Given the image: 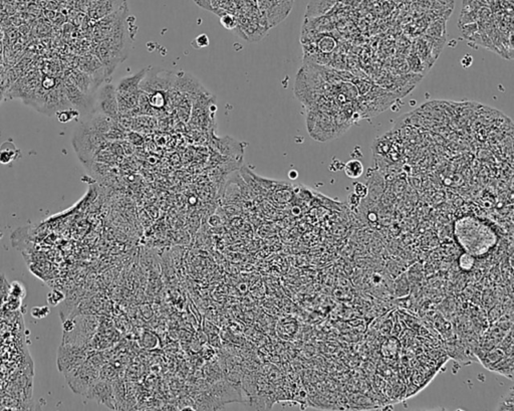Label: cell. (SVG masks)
<instances>
[{"mask_svg":"<svg viewBox=\"0 0 514 411\" xmlns=\"http://www.w3.org/2000/svg\"><path fill=\"white\" fill-rule=\"evenodd\" d=\"M455 238L465 252L474 258H479L487 253L497 242V237L490 227L477 219L467 218L457 221L455 225Z\"/></svg>","mask_w":514,"mask_h":411,"instance_id":"1","label":"cell"},{"mask_svg":"<svg viewBox=\"0 0 514 411\" xmlns=\"http://www.w3.org/2000/svg\"><path fill=\"white\" fill-rule=\"evenodd\" d=\"M131 43L132 38L126 28L107 38V40L96 42L93 54H95L105 66L109 77L118 64L123 63L127 58Z\"/></svg>","mask_w":514,"mask_h":411,"instance_id":"2","label":"cell"},{"mask_svg":"<svg viewBox=\"0 0 514 411\" xmlns=\"http://www.w3.org/2000/svg\"><path fill=\"white\" fill-rule=\"evenodd\" d=\"M71 143L78 159L86 166L93 162L95 156L109 146V141L103 135L92 130L84 122L75 128Z\"/></svg>","mask_w":514,"mask_h":411,"instance_id":"3","label":"cell"},{"mask_svg":"<svg viewBox=\"0 0 514 411\" xmlns=\"http://www.w3.org/2000/svg\"><path fill=\"white\" fill-rule=\"evenodd\" d=\"M294 0H256L261 22L269 29L274 27L289 15Z\"/></svg>","mask_w":514,"mask_h":411,"instance_id":"4","label":"cell"},{"mask_svg":"<svg viewBox=\"0 0 514 411\" xmlns=\"http://www.w3.org/2000/svg\"><path fill=\"white\" fill-rule=\"evenodd\" d=\"M100 370L95 364L85 361L65 375L74 393L86 395L93 384L100 379Z\"/></svg>","mask_w":514,"mask_h":411,"instance_id":"5","label":"cell"},{"mask_svg":"<svg viewBox=\"0 0 514 411\" xmlns=\"http://www.w3.org/2000/svg\"><path fill=\"white\" fill-rule=\"evenodd\" d=\"M129 18L128 5L118 11L95 22L93 30V36L95 42H101L113 36L114 34L126 28V23Z\"/></svg>","mask_w":514,"mask_h":411,"instance_id":"6","label":"cell"},{"mask_svg":"<svg viewBox=\"0 0 514 411\" xmlns=\"http://www.w3.org/2000/svg\"><path fill=\"white\" fill-rule=\"evenodd\" d=\"M176 74L165 70L148 69L140 84V90L146 94L167 93L174 88Z\"/></svg>","mask_w":514,"mask_h":411,"instance_id":"7","label":"cell"},{"mask_svg":"<svg viewBox=\"0 0 514 411\" xmlns=\"http://www.w3.org/2000/svg\"><path fill=\"white\" fill-rule=\"evenodd\" d=\"M96 112L104 114L116 120L118 116V106L117 99L116 87L107 83L104 85L96 96Z\"/></svg>","mask_w":514,"mask_h":411,"instance_id":"8","label":"cell"},{"mask_svg":"<svg viewBox=\"0 0 514 411\" xmlns=\"http://www.w3.org/2000/svg\"><path fill=\"white\" fill-rule=\"evenodd\" d=\"M86 395L97 403H101L110 409H117V398L113 384L107 380L100 378L88 390Z\"/></svg>","mask_w":514,"mask_h":411,"instance_id":"9","label":"cell"},{"mask_svg":"<svg viewBox=\"0 0 514 411\" xmlns=\"http://www.w3.org/2000/svg\"><path fill=\"white\" fill-rule=\"evenodd\" d=\"M127 0H92L87 6L88 16L95 23L127 6Z\"/></svg>","mask_w":514,"mask_h":411,"instance_id":"10","label":"cell"},{"mask_svg":"<svg viewBox=\"0 0 514 411\" xmlns=\"http://www.w3.org/2000/svg\"><path fill=\"white\" fill-rule=\"evenodd\" d=\"M64 88L68 100L73 109L77 110L81 115L91 113L93 109V97L86 95L67 79L64 80Z\"/></svg>","mask_w":514,"mask_h":411,"instance_id":"11","label":"cell"},{"mask_svg":"<svg viewBox=\"0 0 514 411\" xmlns=\"http://www.w3.org/2000/svg\"><path fill=\"white\" fill-rule=\"evenodd\" d=\"M77 69L90 74L100 86L109 77L105 66L93 53H88L82 56L78 61Z\"/></svg>","mask_w":514,"mask_h":411,"instance_id":"12","label":"cell"},{"mask_svg":"<svg viewBox=\"0 0 514 411\" xmlns=\"http://www.w3.org/2000/svg\"><path fill=\"white\" fill-rule=\"evenodd\" d=\"M41 81L42 77L37 74H28L25 77H23V79L18 80L15 86L10 90L11 94H14L12 97H22L24 100V103H26L35 92Z\"/></svg>","mask_w":514,"mask_h":411,"instance_id":"13","label":"cell"},{"mask_svg":"<svg viewBox=\"0 0 514 411\" xmlns=\"http://www.w3.org/2000/svg\"><path fill=\"white\" fill-rule=\"evenodd\" d=\"M66 79L69 80L71 84H73L77 89H80L83 93L92 97H93L94 93L96 92L98 87H100V85H98L90 74L80 71L78 69L72 70Z\"/></svg>","mask_w":514,"mask_h":411,"instance_id":"14","label":"cell"},{"mask_svg":"<svg viewBox=\"0 0 514 411\" xmlns=\"http://www.w3.org/2000/svg\"><path fill=\"white\" fill-rule=\"evenodd\" d=\"M148 69H143L138 72L137 73L123 77V79L118 82L117 86L116 87L117 94L121 95H127V94H138L140 93V84L144 76L147 73Z\"/></svg>","mask_w":514,"mask_h":411,"instance_id":"15","label":"cell"},{"mask_svg":"<svg viewBox=\"0 0 514 411\" xmlns=\"http://www.w3.org/2000/svg\"><path fill=\"white\" fill-rule=\"evenodd\" d=\"M84 123L92 130L100 133L101 135L106 137L109 134V132L112 130V128L114 127L116 120L110 118V117L104 114L95 112L88 121Z\"/></svg>","mask_w":514,"mask_h":411,"instance_id":"16","label":"cell"},{"mask_svg":"<svg viewBox=\"0 0 514 411\" xmlns=\"http://www.w3.org/2000/svg\"><path fill=\"white\" fill-rule=\"evenodd\" d=\"M174 88L180 90V92H186V93H193L195 92L196 94H198V91H199V88H201V86L198 84V82H197L194 77L192 75H190V73L188 74H176V80H175V84H174Z\"/></svg>","mask_w":514,"mask_h":411,"instance_id":"17","label":"cell"},{"mask_svg":"<svg viewBox=\"0 0 514 411\" xmlns=\"http://www.w3.org/2000/svg\"><path fill=\"white\" fill-rule=\"evenodd\" d=\"M21 157V151L12 141H5L0 146V163L10 164Z\"/></svg>","mask_w":514,"mask_h":411,"instance_id":"18","label":"cell"},{"mask_svg":"<svg viewBox=\"0 0 514 411\" xmlns=\"http://www.w3.org/2000/svg\"><path fill=\"white\" fill-rule=\"evenodd\" d=\"M489 371L496 372V373L503 375L510 380L513 379V353L506 354L502 359H500L496 364H494Z\"/></svg>","mask_w":514,"mask_h":411,"instance_id":"19","label":"cell"},{"mask_svg":"<svg viewBox=\"0 0 514 411\" xmlns=\"http://www.w3.org/2000/svg\"><path fill=\"white\" fill-rule=\"evenodd\" d=\"M505 355H506V353L501 348H499L498 346H495L494 348H492L491 350H489L488 352H486V353L480 358V361H481L482 365L486 369L489 370L494 364H496Z\"/></svg>","mask_w":514,"mask_h":411,"instance_id":"20","label":"cell"},{"mask_svg":"<svg viewBox=\"0 0 514 411\" xmlns=\"http://www.w3.org/2000/svg\"><path fill=\"white\" fill-rule=\"evenodd\" d=\"M345 173L350 179H358L364 174L365 167L363 163L360 160L352 159L346 163L345 165Z\"/></svg>","mask_w":514,"mask_h":411,"instance_id":"21","label":"cell"},{"mask_svg":"<svg viewBox=\"0 0 514 411\" xmlns=\"http://www.w3.org/2000/svg\"><path fill=\"white\" fill-rule=\"evenodd\" d=\"M55 115H56V119L59 123H69L70 121L77 119L78 117L81 116L80 112L73 108L59 110L55 113Z\"/></svg>","mask_w":514,"mask_h":411,"instance_id":"22","label":"cell"},{"mask_svg":"<svg viewBox=\"0 0 514 411\" xmlns=\"http://www.w3.org/2000/svg\"><path fill=\"white\" fill-rule=\"evenodd\" d=\"M497 410H514V390L512 388L500 400Z\"/></svg>","mask_w":514,"mask_h":411,"instance_id":"23","label":"cell"},{"mask_svg":"<svg viewBox=\"0 0 514 411\" xmlns=\"http://www.w3.org/2000/svg\"><path fill=\"white\" fill-rule=\"evenodd\" d=\"M220 24L226 29H236L237 25H238V18H237L235 14L226 13L220 16Z\"/></svg>","mask_w":514,"mask_h":411,"instance_id":"24","label":"cell"},{"mask_svg":"<svg viewBox=\"0 0 514 411\" xmlns=\"http://www.w3.org/2000/svg\"><path fill=\"white\" fill-rule=\"evenodd\" d=\"M9 295H10V298L23 300L25 297L24 286L19 282H16V281L13 282L9 288Z\"/></svg>","mask_w":514,"mask_h":411,"instance_id":"25","label":"cell"},{"mask_svg":"<svg viewBox=\"0 0 514 411\" xmlns=\"http://www.w3.org/2000/svg\"><path fill=\"white\" fill-rule=\"evenodd\" d=\"M458 264L461 269L468 271L473 268V266L474 264H475V258L471 256V254L468 252H464L460 256L458 260Z\"/></svg>","mask_w":514,"mask_h":411,"instance_id":"26","label":"cell"},{"mask_svg":"<svg viewBox=\"0 0 514 411\" xmlns=\"http://www.w3.org/2000/svg\"><path fill=\"white\" fill-rule=\"evenodd\" d=\"M65 301V293L61 290H53L47 295V303L49 306L55 307Z\"/></svg>","mask_w":514,"mask_h":411,"instance_id":"27","label":"cell"},{"mask_svg":"<svg viewBox=\"0 0 514 411\" xmlns=\"http://www.w3.org/2000/svg\"><path fill=\"white\" fill-rule=\"evenodd\" d=\"M49 314V308L47 306H36L31 309V316L34 319H44Z\"/></svg>","mask_w":514,"mask_h":411,"instance_id":"28","label":"cell"},{"mask_svg":"<svg viewBox=\"0 0 514 411\" xmlns=\"http://www.w3.org/2000/svg\"><path fill=\"white\" fill-rule=\"evenodd\" d=\"M209 43L210 41H209L208 35L203 33V34H200L199 36H197L193 41L192 45L195 48H204L209 46Z\"/></svg>","mask_w":514,"mask_h":411,"instance_id":"29","label":"cell"},{"mask_svg":"<svg viewBox=\"0 0 514 411\" xmlns=\"http://www.w3.org/2000/svg\"><path fill=\"white\" fill-rule=\"evenodd\" d=\"M353 193L357 195V196H359L361 199H363L368 196L369 188L364 183L357 182V183H354V186H353Z\"/></svg>","mask_w":514,"mask_h":411,"instance_id":"30","label":"cell"},{"mask_svg":"<svg viewBox=\"0 0 514 411\" xmlns=\"http://www.w3.org/2000/svg\"><path fill=\"white\" fill-rule=\"evenodd\" d=\"M212 1L213 0H194V2L197 5L208 11H212V6H211Z\"/></svg>","mask_w":514,"mask_h":411,"instance_id":"31","label":"cell"},{"mask_svg":"<svg viewBox=\"0 0 514 411\" xmlns=\"http://www.w3.org/2000/svg\"><path fill=\"white\" fill-rule=\"evenodd\" d=\"M360 201H361V198L359 196H357V195H355L354 193H351L349 196V203L351 206H353V207L358 206L360 204Z\"/></svg>","mask_w":514,"mask_h":411,"instance_id":"32","label":"cell"},{"mask_svg":"<svg viewBox=\"0 0 514 411\" xmlns=\"http://www.w3.org/2000/svg\"><path fill=\"white\" fill-rule=\"evenodd\" d=\"M87 1H92V0H87Z\"/></svg>","mask_w":514,"mask_h":411,"instance_id":"33","label":"cell"}]
</instances>
